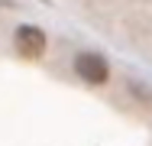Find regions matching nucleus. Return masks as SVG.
I'll return each instance as SVG.
<instances>
[{
    "label": "nucleus",
    "instance_id": "obj_1",
    "mask_svg": "<svg viewBox=\"0 0 152 146\" xmlns=\"http://www.w3.org/2000/svg\"><path fill=\"white\" fill-rule=\"evenodd\" d=\"M75 72H78L88 85H104V81L110 78V65H107V58L97 55V52H81V55L75 58Z\"/></svg>",
    "mask_w": 152,
    "mask_h": 146
},
{
    "label": "nucleus",
    "instance_id": "obj_2",
    "mask_svg": "<svg viewBox=\"0 0 152 146\" xmlns=\"http://www.w3.org/2000/svg\"><path fill=\"white\" fill-rule=\"evenodd\" d=\"M13 42H16V52L26 58H39L45 52V32L36 26H20L16 29V36H13Z\"/></svg>",
    "mask_w": 152,
    "mask_h": 146
}]
</instances>
